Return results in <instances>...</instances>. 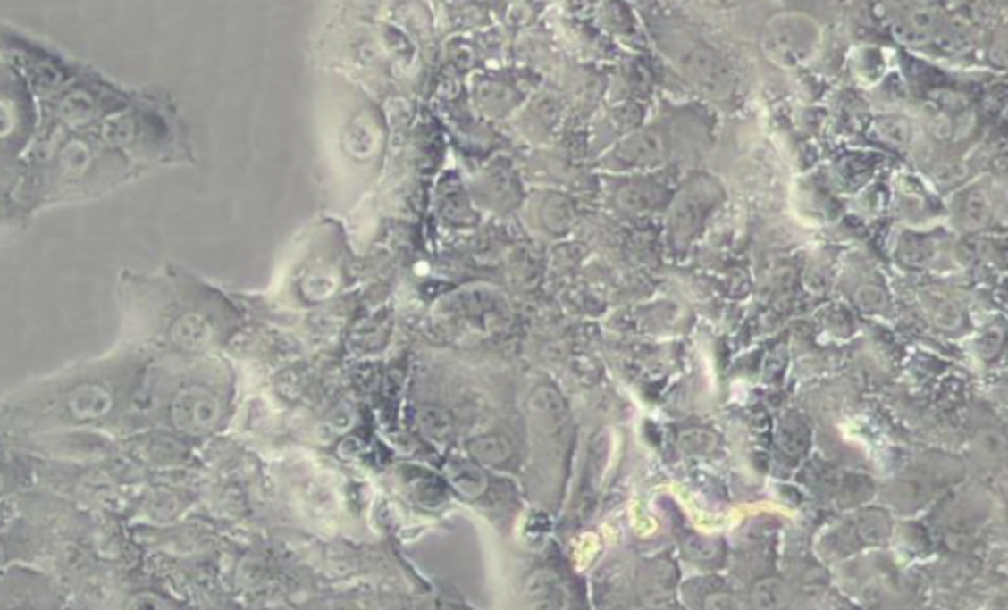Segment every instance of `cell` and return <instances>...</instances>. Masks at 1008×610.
<instances>
[{
  "label": "cell",
  "mask_w": 1008,
  "mask_h": 610,
  "mask_svg": "<svg viewBox=\"0 0 1008 610\" xmlns=\"http://www.w3.org/2000/svg\"><path fill=\"white\" fill-rule=\"evenodd\" d=\"M790 600V590L784 581L764 577L751 589V603L759 608H784Z\"/></svg>",
  "instance_id": "obj_11"
},
{
  "label": "cell",
  "mask_w": 1008,
  "mask_h": 610,
  "mask_svg": "<svg viewBox=\"0 0 1008 610\" xmlns=\"http://www.w3.org/2000/svg\"><path fill=\"white\" fill-rule=\"evenodd\" d=\"M471 451L479 461L489 463V464L507 463L510 459V455H512V447H510L508 439L502 438V435H497V433L483 435L481 439L473 441Z\"/></svg>",
  "instance_id": "obj_15"
},
{
  "label": "cell",
  "mask_w": 1008,
  "mask_h": 610,
  "mask_svg": "<svg viewBox=\"0 0 1008 610\" xmlns=\"http://www.w3.org/2000/svg\"><path fill=\"white\" fill-rule=\"evenodd\" d=\"M458 472H459V474H458V479H455V482H458V487H459L463 492H467V495H477V492L483 490L484 480H483V477H481V474H479L477 471L465 467V469H461V471H458Z\"/></svg>",
  "instance_id": "obj_23"
},
{
  "label": "cell",
  "mask_w": 1008,
  "mask_h": 610,
  "mask_svg": "<svg viewBox=\"0 0 1008 610\" xmlns=\"http://www.w3.org/2000/svg\"><path fill=\"white\" fill-rule=\"evenodd\" d=\"M981 443L985 445L987 451L993 453V455H998V453L1004 451V439H1003V435H998L996 431H987V433H983V435H981Z\"/></svg>",
  "instance_id": "obj_26"
},
{
  "label": "cell",
  "mask_w": 1008,
  "mask_h": 610,
  "mask_svg": "<svg viewBox=\"0 0 1008 610\" xmlns=\"http://www.w3.org/2000/svg\"><path fill=\"white\" fill-rule=\"evenodd\" d=\"M532 583H534V585H532V587H534V589H532V595L540 598V606H559L561 593H559L558 581L554 577L548 575V573H542V575L534 577Z\"/></svg>",
  "instance_id": "obj_21"
},
{
  "label": "cell",
  "mask_w": 1008,
  "mask_h": 610,
  "mask_svg": "<svg viewBox=\"0 0 1008 610\" xmlns=\"http://www.w3.org/2000/svg\"><path fill=\"white\" fill-rule=\"evenodd\" d=\"M875 130L886 144L904 148L912 140V122L904 114H880L875 121Z\"/></svg>",
  "instance_id": "obj_12"
},
{
  "label": "cell",
  "mask_w": 1008,
  "mask_h": 610,
  "mask_svg": "<svg viewBox=\"0 0 1008 610\" xmlns=\"http://www.w3.org/2000/svg\"><path fill=\"white\" fill-rule=\"evenodd\" d=\"M114 396L109 386L97 380H81L65 392L62 408L73 422H95L109 415Z\"/></svg>",
  "instance_id": "obj_6"
},
{
  "label": "cell",
  "mask_w": 1008,
  "mask_h": 610,
  "mask_svg": "<svg viewBox=\"0 0 1008 610\" xmlns=\"http://www.w3.org/2000/svg\"><path fill=\"white\" fill-rule=\"evenodd\" d=\"M223 404L219 394L206 384L191 382L172 396L168 405L170 423L181 433L201 435L211 431L221 420Z\"/></svg>",
  "instance_id": "obj_5"
},
{
  "label": "cell",
  "mask_w": 1008,
  "mask_h": 610,
  "mask_svg": "<svg viewBox=\"0 0 1008 610\" xmlns=\"http://www.w3.org/2000/svg\"><path fill=\"white\" fill-rule=\"evenodd\" d=\"M929 304H932V319L937 327L942 329H957L963 322V312L955 302L947 297H934L929 296Z\"/></svg>",
  "instance_id": "obj_17"
},
{
  "label": "cell",
  "mask_w": 1008,
  "mask_h": 610,
  "mask_svg": "<svg viewBox=\"0 0 1008 610\" xmlns=\"http://www.w3.org/2000/svg\"><path fill=\"white\" fill-rule=\"evenodd\" d=\"M668 156V138L656 127L630 130L607 152L605 166L620 173H644L660 168Z\"/></svg>",
  "instance_id": "obj_4"
},
{
  "label": "cell",
  "mask_w": 1008,
  "mask_h": 610,
  "mask_svg": "<svg viewBox=\"0 0 1008 610\" xmlns=\"http://www.w3.org/2000/svg\"><path fill=\"white\" fill-rule=\"evenodd\" d=\"M618 205L628 213H651L672 201V193L654 180H634L617 193Z\"/></svg>",
  "instance_id": "obj_7"
},
{
  "label": "cell",
  "mask_w": 1008,
  "mask_h": 610,
  "mask_svg": "<svg viewBox=\"0 0 1008 610\" xmlns=\"http://www.w3.org/2000/svg\"><path fill=\"white\" fill-rule=\"evenodd\" d=\"M558 121H559V104L551 99V96H546V99H538L530 106H526V113L522 116L520 127L525 129L530 127L532 132L542 127L544 129L556 127Z\"/></svg>",
  "instance_id": "obj_16"
},
{
  "label": "cell",
  "mask_w": 1008,
  "mask_h": 610,
  "mask_svg": "<svg viewBox=\"0 0 1008 610\" xmlns=\"http://www.w3.org/2000/svg\"><path fill=\"white\" fill-rule=\"evenodd\" d=\"M574 219V211H571L569 201L564 197H551L546 201V222L556 230H564Z\"/></svg>",
  "instance_id": "obj_20"
},
{
  "label": "cell",
  "mask_w": 1008,
  "mask_h": 610,
  "mask_svg": "<svg viewBox=\"0 0 1008 610\" xmlns=\"http://www.w3.org/2000/svg\"><path fill=\"white\" fill-rule=\"evenodd\" d=\"M685 551L695 559H711L715 556V549L710 541L697 536H692L685 541Z\"/></svg>",
  "instance_id": "obj_25"
},
{
  "label": "cell",
  "mask_w": 1008,
  "mask_h": 610,
  "mask_svg": "<svg viewBox=\"0 0 1008 610\" xmlns=\"http://www.w3.org/2000/svg\"><path fill=\"white\" fill-rule=\"evenodd\" d=\"M778 445L780 449L790 455V457H802L808 451L810 445V430L798 415H786L778 428Z\"/></svg>",
  "instance_id": "obj_10"
},
{
  "label": "cell",
  "mask_w": 1008,
  "mask_h": 610,
  "mask_svg": "<svg viewBox=\"0 0 1008 610\" xmlns=\"http://www.w3.org/2000/svg\"><path fill=\"white\" fill-rule=\"evenodd\" d=\"M723 199L721 186L713 178L700 173L677 191L672 201L670 227L676 242L690 240L701 229L705 217Z\"/></svg>",
  "instance_id": "obj_3"
},
{
  "label": "cell",
  "mask_w": 1008,
  "mask_h": 610,
  "mask_svg": "<svg viewBox=\"0 0 1008 610\" xmlns=\"http://www.w3.org/2000/svg\"><path fill=\"white\" fill-rule=\"evenodd\" d=\"M677 67L697 91L710 99H727L736 87V75L729 60L715 47L693 42L677 54Z\"/></svg>",
  "instance_id": "obj_2"
},
{
  "label": "cell",
  "mask_w": 1008,
  "mask_h": 610,
  "mask_svg": "<svg viewBox=\"0 0 1008 610\" xmlns=\"http://www.w3.org/2000/svg\"><path fill=\"white\" fill-rule=\"evenodd\" d=\"M705 608H713V610H739L743 608V603L739 598L731 593H713L707 597L705 600Z\"/></svg>",
  "instance_id": "obj_24"
},
{
  "label": "cell",
  "mask_w": 1008,
  "mask_h": 610,
  "mask_svg": "<svg viewBox=\"0 0 1008 610\" xmlns=\"http://www.w3.org/2000/svg\"><path fill=\"white\" fill-rule=\"evenodd\" d=\"M855 302L861 307V312L870 313V315H878V313H885L890 302H888V296L882 288L878 286H862L857 289L855 294Z\"/></svg>",
  "instance_id": "obj_19"
},
{
  "label": "cell",
  "mask_w": 1008,
  "mask_h": 610,
  "mask_svg": "<svg viewBox=\"0 0 1008 610\" xmlns=\"http://www.w3.org/2000/svg\"><path fill=\"white\" fill-rule=\"evenodd\" d=\"M895 30L908 44H926L937 32V16L922 4H908L895 14Z\"/></svg>",
  "instance_id": "obj_8"
},
{
  "label": "cell",
  "mask_w": 1008,
  "mask_h": 610,
  "mask_svg": "<svg viewBox=\"0 0 1008 610\" xmlns=\"http://www.w3.org/2000/svg\"><path fill=\"white\" fill-rule=\"evenodd\" d=\"M707 3H711L715 6H729V4H735L736 0H707Z\"/></svg>",
  "instance_id": "obj_27"
},
{
  "label": "cell",
  "mask_w": 1008,
  "mask_h": 610,
  "mask_svg": "<svg viewBox=\"0 0 1008 610\" xmlns=\"http://www.w3.org/2000/svg\"><path fill=\"white\" fill-rule=\"evenodd\" d=\"M819 30L806 14L784 13L774 16L764 28L762 50L772 63L780 67H796L806 62L816 50Z\"/></svg>",
  "instance_id": "obj_1"
},
{
  "label": "cell",
  "mask_w": 1008,
  "mask_h": 610,
  "mask_svg": "<svg viewBox=\"0 0 1008 610\" xmlns=\"http://www.w3.org/2000/svg\"><path fill=\"white\" fill-rule=\"evenodd\" d=\"M855 531L867 544H882L890 534V522L886 512L875 508L859 512V516L855 518Z\"/></svg>",
  "instance_id": "obj_13"
},
{
  "label": "cell",
  "mask_w": 1008,
  "mask_h": 610,
  "mask_svg": "<svg viewBox=\"0 0 1008 610\" xmlns=\"http://www.w3.org/2000/svg\"><path fill=\"white\" fill-rule=\"evenodd\" d=\"M680 445L690 455H711L719 445V439L707 430H687L680 435Z\"/></svg>",
  "instance_id": "obj_18"
},
{
  "label": "cell",
  "mask_w": 1008,
  "mask_h": 610,
  "mask_svg": "<svg viewBox=\"0 0 1008 610\" xmlns=\"http://www.w3.org/2000/svg\"><path fill=\"white\" fill-rule=\"evenodd\" d=\"M991 213H993L991 199H988L985 191L973 189L965 193L962 199V217L967 227L971 229L985 227L988 219H991Z\"/></svg>",
  "instance_id": "obj_14"
},
{
  "label": "cell",
  "mask_w": 1008,
  "mask_h": 610,
  "mask_svg": "<svg viewBox=\"0 0 1008 610\" xmlns=\"http://www.w3.org/2000/svg\"><path fill=\"white\" fill-rule=\"evenodd\" d=\"M896 492L906 505H918V502H922L928 497V487L918 479H906L898 482Z\"/></svg>",
  "instance_id": "obj_22"
},
{
  "label": "cell",
  "mask_w": 1008,
  "mask_h": 610,
  "mask_svg": "<svg viewBox=\"0 0 1008 610\" xmlns=\"http://www.w3.org/2000/svg\"><path fill=\"white\" fill-rule=\"evenodd\" d=\"M170 337L173 343L186 348V351H201L215 337V327L207 315L186 312L173 319V323L170 325Z\"/></svg>",
  "instance_id": "obj_9"
}]
</instances>
